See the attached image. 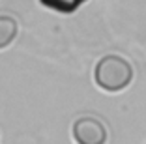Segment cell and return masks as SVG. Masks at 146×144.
I'll return each instance as SVG.
<instances>
[{"mask_svg": "<svg viewBox=\"0 0 146 144\" xmlns=\"http://www.w3.org/2000/svg\"><path fill=\"white\" fill-rule=\"evenodd\" d=\"M94 79H96V84L101 90H105L109 94H116L129 86V82L133 79V68L122 56L109 54L98 62Z\"/></svg>", "mask_w": 146, "mask_h": 144, "instance_id": "cell-1", "label": "cell"}, {"mask_svg": "<svg viewBox=\"0 0 146 144\" xmlns=\"http://www.w3.org/2000/svg\"><path fill=\"white\" fill-rule=\"evenodd\" d=\"M73 139L77 144H105L107 129L101 120L94 116H81L73 123Z\"/></svg>", "mask_w": 146, "mask_h": 144, "instance_id": "cell-2", "label": "cell"}, {"mask_svg": "<svg viewBox=\"0 0 146 144\" xmlns=\"http://www.w3.org/2000/svg\"><path fill=\"white\" fill-rule=\"evenodd\" d=\"M19 26L17 21L9 15H0V51L11 45V41L17 38Z\"/></svg>", "mask_w": 146, "mask_h": 144, "instance_id": "cell-3", "label": "cell"}]
</instances>
